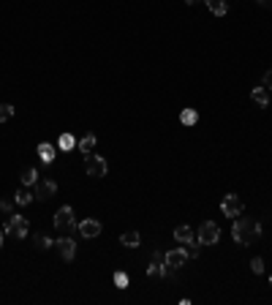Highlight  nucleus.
I'll use <instances>...</instances> for the list:
<instances>
[{
    "label": "nucleus",
    "mask_w": 272,
    "mask_h": 305,
    "mask_svg": "<svg viewBox=\"0 0 272 305\" xmlns=\"http://www.w3.org/2000/svg\"><path fill=\"white\" fill-rule=\"evenodd\" d=\"M259 234H262V226H259L256 218H234V226H231V237L237 240L240 245H251L259 240Z\"/></svg>",
    "instance_id": "nucleus-1"
},
{
    "label": "nucleus",
    "mask_w": 272,
    "mask_h": 305,
    "mask_svg": "<svg viewBox=\"0 0 272 305\" xmlns=\"http://www.w3.org/2000/svg\"><path fill=\"white\" fill-rule=\"evenodd\" d=\"M74 226H77V221H74V210L71 207H60V210L55 212V229L60 232V237H68V234L74 232Z\"/></svg>",
    "instance_id": "nucleus-2"
},
{
    "label": "nucleus",
    "mask_w": 272,
    "mask_h": 305,
    "mask_svg": "<svg viewBox=\"0 0 272 305\" xmlns=\"http://www.w3.org/2000/svg\"><path fill=\"white\" fill-rule=\"evenodd\" d=\"M85 169H88L90 177H103V175H106V169H109V164H106V158H101V155L88 153V155H85Z\"/></svg>",
    "instance_id": "nucleus-3"
},
{
    "label": "nucleus",
    "mask_w": 272,
    "mask_h": 305,
    "mask_svg": "<svg viewBox=\"0 0 272 305\" xmlns=\"http://www.w3.org/2000/svg\"><path fill=\"white\" fill-rule=\"evenodd\" d=\"M199 240L201 245H215L218 240H221V229H218V223L215 221H204L201 223V229H199Z\"/></svg>",
    "instance_id": "nucleus-4"
},
{
    "label": "nucleus",
    "mask_w": 272,
    "mask_h": 305,
    "mask_svg": "<svg viewBox=\"0 0 272 305\" xmlns=\"http://www.w3.org/2000/svg\"><path fill=\"white\" fill-rule=\"evenodd\" d=\"M3 232L11 234V237H16V240L27 237V218H22V215H11L8 221H5Z\"/></svg>",
    "instance_id": "nucleus-5"
},
{
    "label": "nucleus",
    "mask_w": 272,
    "mask_h": 305,
    "mask_svg": "<svg viewBox=\"0 0 272 305\" xmlns=\"http://www.w3.org/2000/svg\"><path fill=\"white\" fill-rule=\"evenodd\" d=\"M221 210H223V215L226 218H237V215H242V199L237 197V194H226V197L221 199Z\"/></svg>",
    "instance_id": "nucleus-6"
},
{
    "label": "nucleus",
    "mask_w": 272,
    "mask_h": 305,
    "mask_svg": "<svg viewBox=\"0 0 272 305\" xmlns=\"http://www.w3.org/2000/svg\"><path fill=\"white\" fill-rule=\"evenodd\" d=\"M166 254H161V251H155L153 259H150V267H147V275L150 278H164L166 273H169V267H166Z\"/></svg>",
    "instance_id": "nucleus-7"
},
{
    "label": "nucleus",
    "mask_w": 272,
    "mask_h": 305,
    "mask_svg": "<svg viewBox=\"0 0 272 305\" xmlns=\"http://www.w3.org/2000/svg\"><path fill=\"white\" fill-rule=\"evenodd\" d=\"M55 191H57V183L55 180H41V177H38V183L33 186V197L41 199V202L52 199V197H55Z\"/></svg>",
    "instance_id": "nucleus-8"
},
{
    "label": "nucleus",
    "mask_w": 272,
    "mask_h": 305,
    "mask_svg": "<svg viewBox=\"0 0 272 305\" xmlns=\"http://www.w3.org/2000/svg\"><path fill=\"white\" fill-rule=\"evenodd\" d=\"M55 248H57V254H60L63 262H74V256H77V243L71 240V234H68V237H60V240H57Z\"/></svg>",
    "instance_id": "nucleus-9"
},
{
    "label": "nucleus",
    "mask_w": 272,
    "mask_h": 305,
    "mask_svg": "<svg viewBox=\"0 0 272 305\" xmlns=\"http://www.w3.org/2000/svg\"><path fill=\"white\" fill-rule=\"evenodd\" d=\"M164 262H166V267H169V270H180L182 264L188 262V254H185V248L180 245V248H175V251H166Z\"/></svg>",
    "instance_id": "nucleus-10"
},
{
    "label": "nucleus",
    "mask_w": 272,
    "mask_h": 305,
    "mask_svg": "<svg viewBox=\"0 0 272 305\" xmlns=\"http://www.w3.org/2000/svg\"><path fill=\"white\" fill-rule=\"evenodd\" d=\"M77 229H79V234H82V237L92 240V237H98V234H101V221H95V218H88V221H82Z\"/></svg>",
    "instance_id": "nucleus-11"
},
{
    "label": "nucleus",
    "mask_w": 272,
    "mask_h": 305,
    "mask_svg": "<svg viewBox=\"0 0 272 305\" xmlns=\"http://www.w3.org/2000/svg\"><path fill=\"white\" fill-rule=\"evenodd\" d=\"M175 240L180 245H185V243H190V240H196V234H193V229H190V226H185V223H182V226L175 229Z\"/></svg>",
    "instance_id": "nucleus-12"
},
{
    "label": "nucleus",
    "mask_w": 272,
    "mask_h": 305,
    "mask_svg": "<svg viewBox=\"0 0 272 305\" xmlns=\"http://www.w3.org/2000/svg\"><path fill=\"white\" fill-rule=\"evenodd\" d=\"M251 99H253V103H256V106H262V109H267V106H270V96H267V88H253Z\"/></svg>",
    "instance_id": "nucleus-13"
},
{
    "label": "nucleus",
    "mask_w": 272,
    "mask_h": 305,
    "mask_svg": "<svg viewBox=\"0 0 272 305\" xmlns=\"http://www.w3.org/2000/svg\"><path fill=\"white\" fill-rule=\"evenodd\" d=\"M55 145H49V142H41V145H38V158L44 161V164H52V161H55Z\"/></svg>",
    "instance_id": "nucleus-14"
},
{
    "label": "nucleus",
    "mask_w": 272,
    "mask_h": 305,
    "mask_svg": "<svg viewBox=\"0 0 272 305\" xmlns=\"http://www.w3.org/2000/svg\"><path fill=\"white\" fill-rule=\"evenodd\" d=\"M95 145H98V139H95V136H92V134H88V136H82V139H79V150H82L85 155H88V153H92V150H95Z\"/></svg>",
    "instance_id": "nucleus-15"
},
{
    "label": "nucleus",
    "mask_w": 272,
    "mask_h": 305,
    "mask_svg": "<svg viewBox=\"0 0 272 305\" xmlns=\"http://www.w3.org/2000/svg\"><path fill=\"white\" fill-rule=\"evenodd\" d=\"M204 3L210 5V11H212L215 16H223V14L229 11V3H226V0H204Z\"/></svg>",
    "instance_id": "nucleus-16"
},
{
    "label": "nucleus",
    "mask_w": 272,
    "mask_h": 305,
    "mask_svg": "<svg viewBox=\"0 0 272 305\" xmlns=\"http://www.w3.org/2000/svg\"><path fill=\"white\" fill-rule=\"evenodd\" d=\"M120 243H123L125 248H136V245L142 243V237H139V232H123V237H120Z\"/></svg>",
    "instance_id": "nucleus-17"
},
{
    "label": "nucleus",
    "mask_w": 272,
    "mask_h": 305,
    "mask_svg": "<svg viewBox=\"0 0 272 305\" xmlns=\"http://www.w3.org/2000/svg\"><path fill=\"white\" fill-rule=\"evenodd\" d=\"M19 180H22V186H36V183H38V172L36 169H25V172H22V175H19Z\"/></svg>",
    "instance_id": "nucleus-18"
},
{
    "label": "nucleus",
    "mask_w": 272,
    "mask_h": 305,
    "mask_svg": "<svg viewBox=\"0 0 272 305\" xmlns=\"http://www.w3.org/2000/svg\"><path fill=\"white\" fill-rule=\"evenodd\" d=\"M33 199H36V197H33V191H27V188H19V191L14 194V202L16 204H30Z\"/></svg>",
    "instance_id": "nucleus-19"
},
{
    "label": "nucleus",
    "mask_w": 272,
    "mask_h": 305,
    "mask_svg": "<svg viewBox=\"0 0 272 305\" xmlns=\"http://www.w3.org/2000/svg\"><path fill=\"white\" fill-rule=\"evenodd\" d=\"M196 120H199L196 109H182V112H180V123L182 125H196Z\"/></svg>",
    "instance_id": "nucleus-20"
},
{
    "label": "nucleus",
    "mask_w": 272,
    "mask_h": 305,
    "mask_svg": "<svg viewBox=\"0 0 272 305\" xmlns=\"http://www.w3.org/2000/svg\"><path fill=\"white\" fill-rule=\"evenodd\" d=\"M57 145H60V150H74V147H77L79 142L74 139L71 134H60V142H57Z\"/></svg>",
    "instance_id": "nucleus-21"
},
{
    "label": "nucleus",
    "mask_w": 272,
    "mask_h": 305,
    "mask_svg": "<svg viewBox=\"0 0 272 305\" xmlns=\"http://www.w3.org/2000/svg\"><path fill=\"white\" fill-rule=\"evenodd\" d=\"M182 248H185V254H188V259H196V256H199V251H201V243H199V240H190V243L182 245Z\"/></svg>",
    "instance_id": "nucleus-22"
},
{
    "label": "nucleus",
    "mask_w": 272,
    "mask_h": 305,
    "mask_svg": "<svg viewBox=\"0 0 272 305\" xmlns=\"http://www.w3.org/2000/svg\"><path fill=\"white\" fill-rule=\"evenodd\" d=\"M114 286H117V289H125V286H128V275H125L123 270L114 273Z\"/></svg>",
    "instance_id": "nucleus-23"
},
{
    "label": "nucleus",
    "mask_w": 272,
    "mask_h": 305,
    "mask_svg": "<svg viewBox=\"0 0 272 305\" xmlns=\"http://www.w3.org/2000/svg\"><path fill=\"white\" fill-rule=\"evenodd\" d=\"M14 117V106H11V103H3V106H0V123H5V120H11Z\"/></svg>",
    "instance_id": "nucleus-24"
},
{
    "label": "nucleus",
    "mask_w": 272,
    "mask_h": 305,
    "mask_svg": "<svg viewBox=\"0 0 272 305\" xmlns=\"http://www.w3.org/2000/svg\"><path fill=\"white\" fill-rule=\"evenodd\" d=\"M49 245H52V240L46 237V234H38V237H36V248H41V251H46V248H49Z\"/></svg>",
    "instance_id": "nucleus-25"
},
{
    "label": "nucleus",
    "mask_w": 272,
    "mask_h": 305,
    "mask_svg": "<svg viewBox=\"0 0 272 305\" xmlns=\"http://www.w3.org/2000/svg\"><path fill=\"white\" fill-rule=\"evenodd\" d=\"M14 204H16L14 199H3V202H0V212H5V215H8V212L14 210Z\"/></svg>",
    "instance_id": "nucleus-26"
},
{
    "label": "nucleus",
    "mask_w": 272,
    "mask_h": 305,
    "mask_svg": "<svg viewBox=\"0 0 272 305\" xmlns=\"http://www.w3.org/2000/svg\"><path fill=\"white\" fill-rule=\"evenodd\" d=\"M251 270H253V273H264V259H253Z\"/></svg>",
    "instance_id": "nucleus-27"
},
{
    "label": "nucleus",
    "mask_w": 272,
    "mask_h": 305,
    "mask_svg": "<svg viewBox=\"0 0 272 305\" xmlns=\"http://www.w3.org/2000/svg\"><path fill=\"white\" fill-rule=\"evenodd\" d=\"M264 88L272 90V68H267V74H264Z\"/></svg>",
    "instance_id": "nucleus-28"
},
{
    "label": "nucleus",
    "mask_w": 272,
    "mask_h": 305,
    "mask_svg": "<svg viewBox=\"0 0 272 305\" xmlns=\"http://www.w3.org/2000/svg\"><path fill=\"white\" fill-rule=\"evenodd\" d=\"M262 5H267V8H272V0H259Z\"/></svg>",
    "instance_id": "nucleus-29"
},
{
    "label": "nucleus",
    "mask_w": 272,
    "mask_h": 305,
    "mask_svg": "<svg viewBox=\"0 0 272 305\" xmlns=\"http://www.w3.org/2000/svg\"><path fill=\"white\" fill-rule=\"evenodd\" d=\"M185 3H188V5H196V3H201V0H185Z\"/></svg>",
    "instance_id": "nucleus-30"
},
{
    "label": "nucleus",
    "mask_w": 272,
    "mask_h": 305,
    "mask_svg": "<svg viewBox=\"0 0 272 305\" xmlns=\"http://www.w3.org/2000/svg\"><path fill=\"white\" fill-rule=\"evenodd\" d=\"M3 234H5V232H3V229H0V245H3Z\"/></svg>",
    "instance_id": "nucleus-31"
},
{
    "label": "nucleus",
    "mask_w": 272,
    "mask_h": 305,
    "mask_svg": "<svg viewBox=\"0 0 272 305\" xmlns=\"http://www.w3.org/2000/svg\"><path fill=\"white\" fill-rule=\"evenodd\" d=\"M270 286H272V275H270Z\"/></svg>",
    "instance_id": "nucleus-32"
}]
</instances>
